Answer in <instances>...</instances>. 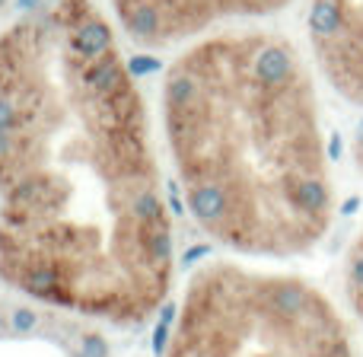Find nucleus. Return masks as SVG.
<instances>
[{"label":"nucleus","mask_w":363,"mask_h":357,"mask_svg":"<svg viewBox=\"0 0 363 357\" xmlns=\"http://www.w3.org/2000/svg\"><path fill=\"white\" fill-rule=\"evenodd\" d=\"M89 0H55L0 35V278L115 326L172 287V224L138 80L102 89L74 38Z\"/></svg>","instance_id":"1"},{"label":"nucleus","mask_w":363,"mask_h":357,"mask_svg":"<svg viewBox=\"0 0 363 357\" xmlns=\"http://www.w3.org/2000/svg\"><path fill=\"white\" fill-rule=\"evenodd\" d=\"M163 128L188 214L252 258L309 252L332 226L319 99L296 48L271 32L211 35L166 70Z\"/></svg>","instance_id":"2"},{"label":"nucleus","mask_w":363,"mask_h":357,"mask_svg":"<svg viewBox=\"0 0 363 357\" xmlns=\"http://www.w3.org/2000/svg\"><path fill=\"white\" fill-rule=\"evenodd\" d=\"M166 357H354V345L315 284L213 262L188 281Z\"/></svg>","instance_id":"3"},{"label":"nucleus","mask_w":363,"mask_h":357,"mask_svg":"<svg viewBox=\"0 0 363 357\" xmlns=\"http://www.w3.org/2000/svg\"><path fill=\"white\" fill-rule=\"evenodd\" d=\"M306 29L332 89L363 109V0H313Z\"/></svg>","instance_id":"4"},{"label":"nucleus","mask_w":363,"mask_h":357,"mask_svg":"<svg viewBox=\"0 0 363 357\" xmlns=\"http://www.w3.org/2000/svg\"><path fill=\"white\" fill-rule=\"evenodd\" d=\"M140 4H150L160 13L163 32H160L157 48H166V45H176L182 38L201 35L211 26L226 23V19H252L281 13L294 0H140Z\"/></svg>","instance_id":"5"},{"label":"nucleus","mask_w":363,"mask_h":357,"mask_svg":"<svg viewBox=\"0 0 363 357\" xmlns=\"http://www.w3.org/2000/svg\"><path fill=\"white\" fill-rule=\"evenodd\" d=\"M347 297H351V307L363 319V236L354 243L351 256H347Z\"/></svg>","instance_id":"6"},{"label":"nucleus","mask_w":363,"mask_h":357,"mask_svg":"<svg viewBox=\"0 0 363 357\" xmlns=\"http://www.w3.org/2000/svg\"><path fill=\"white\" fill-rule=\"evenodd\" d=\"M35 326H38V313H35V309H29V307H16V309L10 313V329H13V332L29 335Z\"/></svg>","instance_id":"7"},{"label":"nucleus","mask_w":363,"mask_h":357,"mask_svg":"<svg viewBox=\"0 0 363 357\" xmlns=\"http://www.w3.org/2000/svg\"><path fill=\"white\" fill-rule=\"evenodd\" d=\"M128 70H131L134 77H147V74H157V70H163V61L160 57H153V55H134V57H128Z\"/></svg>","instance_id":"8"},{"label":"nucleus","mask_w":363,"mask_h":357,"mask_svg":"<svg viewBox=\"0 0 363 357\" xmlns=\"http://www.w3.org/2000/svg\"><path fill=\"white\" fill-rule=\"evenodd\" d=\"M169 332H172V322L160 319L157 332H153V354L157 357H166V351H169Z\"/></svg>","instance_id":"9"},{"label":"nucleus","mask_w":363,"mask_h":357,"mask_svg":"<svg viewBox=\"0 0 363 357\" xmlns=\"http://www.w3.org/2000/svg\"><path fill=\"white\" fill-rule=\"evenodd\" d=\"M83 354L86 357H108V345L102 335H83Z\"/></svg>","instance_id":"10"},{"label":"nucleus","mask_w":363,"mask_h":357,"mask_svg":"<svg viewBox=\"0 0 363 357\" xmlns=\"http://www.w3.org/2000/svg\"><path fill=\"white\" fill-rule=\"evenodd\" d=\"M211 252H213V246H191V249L185 252V258H182V262H185V265H194L198 258H207Z\"/></svg>","instance_id":"11"},{"label":"nucleus","mask_w":363,"mask_h":357,"mask_svg":"<svg viewBox=\"0 0 363 357\" xmlns=\"http://www.w3.org/2000/svg\"><path fill=\"white\" fill-rule=\"evenodd\" d=\"M354 160H357V166L363 172V121L357 125V134H354Z\"/></svg>","instance_id":"12"},{"label":"nucleus","mask_w":363,"mask_h":357,"mask_svg":"<svg viewBox=\"0 0 363 357\" xmlns=\"http://www.w3.org/2000/svg\"><path fill=\"white\" fill-rule=\"evenodd\" d=\"M45 0H13V10L16 13H32V10H38Z\"/></svg>","instance_id":"13"},{"label":"nucleus","mask_w":363,"mask_h":357,"mask_svg":"<svg viewBox=\"0 0 363 357\" xmlns=\"http://www.w3.org/2000/svg\"><path fill=\"white\" fill-rule=\"evenodd\" d=\"M328 157H332V160L341 157V138H338V134H332V138H328Z\"/></svg>","instance_id":"14"},{"label":"nucleus","mask_w":363,"mask_h":357,"mask_svg":"<svg viewBox=\"0 0 363 357\" xmlns=\"http://www.w3.org/2000/svg\"><path fill=\"white\" fill-rule=\"evenodd\" d=\"M357 207H360V198H357V194H354V198H347L345 204H341V214H354V211H357Z\"/></svg>","instance_id":"15"}]
</instances>
